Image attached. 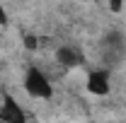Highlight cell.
Masks as SVG:
<instances>
[{
	"mask_svg": "<svg viewBox=\"0 0 126 123\" xmlns=\"http://www.w3.org/2000/svg\"><path fill=\"white\" fill-rule=\"evenodd\" d=\"M22 87L32 99H41V101H51L53 99V82L51 77L39 68V65H27L24 75H22Z\"/></svg>",
	"mask_w": 126,
	"mask_h": 123,
	"instance_id": "1",
	"label": "cell"
},
{
	"mask_svg": "<svg viewBox=\"0 0 126 123\" xmlns=\"http://www.w3.org/2000/svg\"><path fill=\"white\" fill-rule=\"evenodd\" d=\"M0 118L5 123H29V111L19 104L17 97L5 92L0 99Z\"/></svg>",
	"mask_w": 126,
	"mask_h": 123,
	"instance_id": "2",
	"label": "cell"
},
{
	"mask_svg": "<svg viewBox=\"0 0 126 123\" xmlns=\"http://www.w3.org/2000/svg\"><path fill=\"white\" fill-rule=\"evenodd\" d=\"M85 89L92 97H107L111 92V73L109 68H94L85 77Z\"/></svg>",
	"mask_w": 126,
	"mask_h": 123,
	"instance_id": "3",
	"label": "cell"
},
{
	"mask_svg": "<svg viewBox=\"0 0 126 123\" xmlns=\"http://www.w3.org/2000/svg\"><path fill=\"white\" fill-rule=\"evenodd\" d=\"M56 61L61 63L63 68L73 70V68H80L85 58H82V53H80L75 46H58L56 48Z\"/></svg>",
	"mask_w": 126,
	"mask_h": 123,
	"instance_id": "4",
	"label": "cell"
},
{
	"mask_svg": "<svg viewBox=\"0 0 126 123\" xmlns=\"http://www.w3.org/2000/svg\"><path fill=\"white\" fill-rule=\"evenodd\" d=\"M7 19H10V17H7V10L0 5V27H5V24H7Z\"/></svg>",
	"mask_w": 126,
	"mask_h": 123,
	"instance_id": "5",
	"label": "cell"
},
{
	"mask_svg": "<svg viewBox=\"0 0 126 123\" xmlns=\"http://www.w3.org/2000/svg\"><path fill=\"white\" fill-rule=\"evenodd\" d=\"M0 123H5V121H2V118H0Z\"/></svg>",
	"mask_w": 126,
	"mask_h": 123,
	"instance_id": "6",
	"label": "cell"
}]
</instances>
